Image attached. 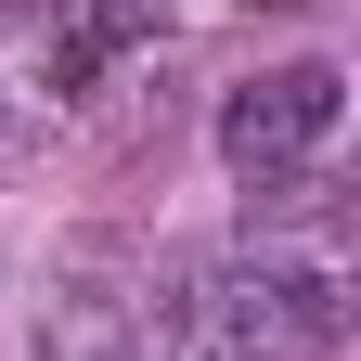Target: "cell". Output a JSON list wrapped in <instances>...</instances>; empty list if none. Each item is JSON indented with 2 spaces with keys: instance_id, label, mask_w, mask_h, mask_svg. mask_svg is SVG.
Listing matches in <instances>:
<instances>
[{
  "instance_id": "6da1fadb",
  "label": "cell",
  "mask_w": 361,
  "mask_h": 361,
  "mask_svg": "<svg viewBox=\"0 0 361 361\" xmlns=\"http://www.w3.org/2000/svg\"><path fill=\"white\" fill-rule=\"evenodd\" d=\"M180 348L194 361H336V271L284 245H233L180 284Z\"/></svg>"
},
{
  "instance_id": "7a4b0ae2",
  "label": "cell",
  "mask_w": 361,
  "mask_h": 361,
  "mask_svg": "<svg viewBox=\"0 0 361 361\" xmlns=\"http://www.w3.org/2000/svg\"><path fill=\"white\" fill-rule=\"evenodd\" d=\"M336 104H348L336 65H271V78H245L233 104H219V155H233L245 180H297L336 142Z\"/></svg>"
}]
</instances>
